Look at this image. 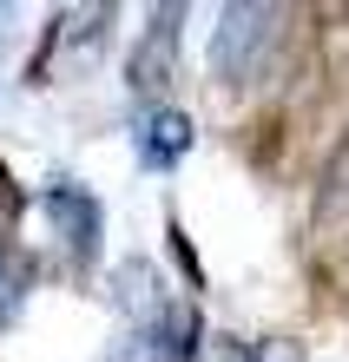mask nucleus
Masks as SVG:
<instances>
[{
    "label": "nucleus",
    "mask_w": 349,
    "mask_h": 362,
    "mask_svg": "<svg viewBox=\"0 0 349 362\" xmlns=\"http://www.w3.org/2000/svg\"><path fill=\"white\" fill-rule=\"evenodd\" d=\"M283 20H290V7L231 0V7L217 13V33H211V73L224 79V86H251V79H264L277 40H283Z\"/></svg>",
    "instance_id": "obj_1"
},
{
    "label": "nucleus",
    "mask_w": 349,
    "mask_h": 362,
    "mask_svg": "<svg viewBox=\"0 0 349 362\" xmlns=\"http://www.w3.org/2000/svg\"><path fill=\"white\" fill-rule=\"evenodd\" d=\"M119 362H198V316H191L185 303H171L165 316L139 323L119 343Z\"/></svg>",
    "instance_id": "obj_2"
},
{
    "label": "nucleus",
    "mask_w": 349,
    "mask_h": 362,
    "mask_svg": "<svg viewBox=\"0 0 349 362\" xmlns=\"http://www.w3.org/2000/svg\"><path fill=\"white\" fill-rule=\"evenodd\" d=\"M47 218H53V238L73 250V257H93L99 244V198L73 178H53L47 185Z\"/></svg>",
    "instance_id": "obj_3"
},
{
    "label": "nucleus",
    "mask_w": 349,
    "mask_h": 362,
    "mask_svg": "<svg viewBox=\"0 0 349 362\" xmlns=\"http://www.w3.org/2000/svg\"><path fill=\"white\" fill-rule=\"evenodd\" d=\"M178 20H185L178 0L151 13V27H145V40H139V53L125 59V79H132V93H159L165 79H171V59H178Z\"/></svg>",
    "instance_id": "obj_4"
},
{
    "label": "nucleus",
    "mask_w": 349,
    "mask_h": 362,
    "mask_svg": "<svg viewBox=\"0 0 349 362\" xmlns=\"http://www.w3.org/2000/svg\"><path fill=\"white\" fill-rule=\"evenodd\" d=\"M310 218H316L323 238H343V230H349V132H343V145L330 152V165H323V178H316Z\"/></svg>",
    "instance_id": "obj_5"
},
{
    "label": "nucleus",
    "mask_w": 349,
    "mask_h": 362,
    "mask_svg": "<svg viewBox=\"0 0 349 362\" xmlns=\"http://www.w3.org/2000/svg\"><path fill=\"white\" fill-rule=\"evenodd\" d=\"M185 152H191V119L178 112V105H159V112L139 119V158L145 165L165 172V165H178Z\"/></svg>",
    "instance_id": "obj_6"
},
{
    "label": "nucleus",
    "mask_w": 349,
    "mask_h": 362,
    "mask_svg": "<svg viewBox=\"0 0 349 362\" xmlns=\"http://www.w3.org/2000/svg\"><path fill=\"white\" fill-rule=\"evenodd\" d=\"M119 310L125 316H139V323H151V316H165L171 303H165V296L159 290H151V264H119Z\"/></svg>",
    "instance_id": "obj_7"
},
{
    "label": "nucleus",
    "mask_w": 349,
    "mask_h": 362,
    "mask_svg": "<svg viewBox=\"0 0 349 362\" xmlns=\"http://www.w3.org/2000/svg\"><path fill=\"white\" fill-rule=\"evenodd\" d=\"M20 284H27V264L0 250V316H13V310H20Z\"/></svg>",
    "instance_id": "obj_8"
},
{
    "label": "nucleus",
    "mask_w": 349,
    "mask_h": 362,
    "mask_svg": "<svg viewBox=\"0 0 349 362\" xmlns=\"http://www.w3.org/2000/svg\"><path fill=\"white\" fill-rule=\"evenodd\" d=\"M13 224H20V185H13V172H7V165H0V250H7Z\"/></svg>",
    "instance_id": "obj_9"
}]
</instances>
